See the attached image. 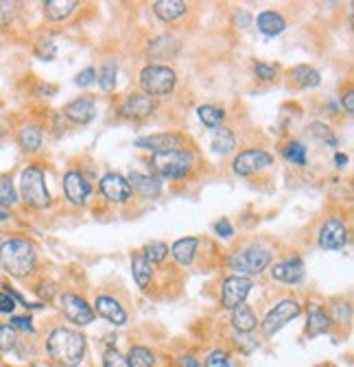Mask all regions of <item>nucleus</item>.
Returning a JSON list of instances; mask_svg holds the SVG:
<instances>
[{"instance_id": "obj_1", "label": "nucleus", "mask_w": 354, "mask_h": 367, "mask_svg": "<svg viewBox=\"0 0 354 367\" xmlns=\"http://www.w3.org/2000/svg\"><path fill=\"white\" fill-rule=\"evenodd\" d=\"M48 354L57 365L79 367L85 357V337L68 328H57L48 337Z\"/></svg>"}, {"instance_id": "obj_2", "label": "nucleus", "mask_w": 354, "mask_h": 367, "mask_svg": "<svg viewBox=\"0 0 354 367\" xmlns=\"http://www.w3.org/2000/svg\"><path fill=\"white\" fill-rule=\"evenodd\" d=\"M35 247L24 238H9L0 245V267L14 277L29 275L35 267Z\"/></svg>"}, {"instance_id": "obj_3", "label": "nucleus", "mask_w": 354, "mask_h": 367, "mask_svg": "<svg viewBox=\"0 0 354 367\" xmlns=\"http://www.w3.org/2000/svg\"><path fill=\"white\" fill-rule=\"evenodd\" d=\"M193 160L195 158L191 151L180 147V149L151 156V169L160 177H167V180H180V177L188 175V171L193 169Z\"/></svg>"}, {"instance_id": "obj_4", "label": "nucleus", "mask_w": 354, "mask_h": 367, "mask_svg": "<svg viewBox=\"0 0 354 367\" xmlns=\"http://www.w3.org/2000/svg\"><path fill=\"white\" fill-rule=\"evenodd\" d=\"M20 195L22 201L31 208H48L50 206V195L46 191V182H44V171L40 167H27L22 171L20 177Z\"/></svg>"}, {"instance_id": "obj_5", "label": "nucleus", "mask_w": 354, "mask_h": 367, "mask_svg": "<svg viewBox=\"0 0 354 367\" xmlns=\"http://www.w3.org/2000/svg\"><path fill=\"white\" fill-rule=\"evenodd\" d=\"M177 74L169 66H147L140 72V85L147 96H164L173 92Z\"/></svg>"}, {"instance_id": "obj_6", "label": "nucleus", "mask_w": 354, "mask_h": 367, "mask_svg": "<svg viewBox=\"0 0 354 367\" xmlns=\"http://www.w3.org/2000/svg\"><path fill=\"white\" fill-rule=\"evenodd\" d=\"M269 260H271V254L267 249L251 245V247H245L241 251H236L234 256H230L227 264H230V269L236 271V273L251 275V273H260L269 264Z\"/></svg>"}, {"instance_id": "obj_7", "label": "nucleus", "mask_w": 354, "mask_h": 367, "mask_svg": "<svg viewBox=\"0 0 354 367\" xmlns=\"http://www.w3.org/2000/svg\"><path fill=\"white\" fill-rule=\"evenodd\" d=\"M273 164V156L267 154V151H262V149H247L243 151V154H238L234 158V164H232V169L236 175H254V173H260L264 169H269Z\"/></svg>"}, {"instance_id": "obj_8", "label": "nucleus", "mask_w": 354, "mask_h": 367, "mask_svg": "<svg viewBox=\"0 0 354 367\" xmlns=\"http://www.w3.org/2000/svg\"><path fill=\"white\" fill-rule=\"evenodd\" d=\"M300 313H302V308H300V304H298V302H293V300H284V302H280L273 311L267 313V317H264V322H262V331H264V335L273 337L278 331H282V328H284L291 319H295Z\"/></svg>"}, {"instance_id": "obj_9", "label": "nucleus", "mask_w": 354, "mask_h": 367, "mask_svg": "<svg viewBox=\"0 0 354 367\" xmlns=\"http://www.w3.org/2000/svg\"><path fill=\"white\" fill-rule=\"evenodd\" d=\"M251 286H254V282H251L249 277H243V275L227 277V280L223 282V291H221L223 306L230 308V311L243 306V302L247 300Z\"/></svg>"}, {"instance_id": "obj_10", "label": "nucleus", "mask_w": 354, "mask_h": 367, "mask_svg": "<svg viewBox=\"0 0 354 367\" xmlns=\"http://www.w3.org/2000/svg\"><path fill=\"white\" fill-rule=\"evenodd\" d=\"M61 308H64V315L70 322L79 326H87L94 322V311L90 308V304L72 293L61 295Z\"/></svg>"}, {"instance_id": "obj_11", "label": "nucleus", "mask_w": 354, "mask_h": 367, "mask_svg": "<svg viewBox=\"0 0 354 367\" xmlns=\"http://www.w3.org/2000/svg\"><path fill=\"white\" fill-rule=\"evenodd\" d=\"M64 191H66V197L70 199V204L83 206L87 201V197H90V193H92V186L81 173L70 171L64 177Z\"/></svg>"}, {"instance_id": "obj_12", "label": "nucleus", "mask_w": 354, "mask_h": 367, "mask_svg": "<svg viewBox=\"0 0 354 367\" xmlns=\"http://www.w3.org/2000/svg\"><path fill=\"white\" fill-rule=\"evenodd\" d=\"M156 107H158V101L154 96H147L145 92H138V94L127 96V101L123 103L121 112H123V116H127V118H147L156 112Z\"/></svg>"}, {"instance_id": "obj_13", "label": "nucleus", "mask_w": 354, "mask_h": 367, "mask_svg": "<svg viewBox=\"0 0 354 367\" xmlns=\"http://www.w3.org/2000/svg\"><path fill=\"white\" fill-rule=\"evenodd\" d=\"M348 240L346 223L341 219H328L320 232V245L324 249H341Z\"/></svg>"}, {"instance_id": "obj_14", "label": "nucleus", "mask_w": 354, "mask_h": 367, "mask_svg": "<svg viewBox=\"0 0 354 367\" xmlns=\"http://www.w3.org/2000/svg\"><path fill=\"white\" fill-rule=\"evenodd\" d=\"M101 193H103L110 201H127L132 197V186L118 173H107L103 180H101Z\"/></svg>"}, {"instance_id": "obj_15", "label": "nucleus", "mask_w": 354, "mask_h": 367, "mask_svg": "<svg viewBox=\"0 0 354 367\" xmlns=\"http://www.w3.org/2000/svg\"><path fill=\"white\" fill-rule=\"evenodd\" d=\"M136 147L140 149H149L154 154H164V151H173L182 147V138L177 134H154L149 138H140L136 140Z\"/></svg>"}, {"instance_id": "obj_16", "label": "nucleus", "mask_w": 354, "mask_h": 367, "mask_svg": "<svg viewBox=\"0 0 354 367\" xmlns=\"http://www.w3.org/2000/svg\"><path fill=\"white\" fill-rule=\"evenodd\" d=\"M273 280L284 282V284H298L304 277V264L300 258H291L287 262H278L271 269Z\"/></svg>"}, {"instance_id": "obj_17", "label": "nucleus", "mask_w": 354, "mask_h": 367, "mask_svg": "<svg viewBox=\"0 0 354 367\" xmlns=\"http://www.w3.org/2000/svg\"><path fill=\"white\" fill-rule=\"evenodd\" d=\"M64 114H66V116H68L72 123L87 125V123L94 118V114H96L94 101L87 98V96H81V98H77V101H72V103H68L66 109H64Z\"/></svg>"}, {"instance_id": "obj_18", "label": "nucleus", "mask_w": 354, "mask_h": 367, "mask_svg": "<svg viewBox=\"0 0 354 367\" xmlns=\"http://www.w3.org/2000/svg\"><path fill=\"white\" fill-rule=\"evenodd\" d=\"M96 313L101 315V317H105L107 322H112L114 326H123L125 322H127V313H125V308L116 300L105 297V295L96 297Z\"/></svg>"}, {"instance_id": "obj_19", "label": "nucleus", "mask_w": 354, "mask_h": 367, "mask_svg": "<svg viewBox=\"0 0 354 367\" xmlns=\"http://www.w3.org/2000/svg\"><path fill=\"white\" fill-rule=\"evenodd\" d=\"M129 186H134V191L140 193L147 199H156L162 191L160 180H156V177H151V175H143V173H132Z\"/></svg>"}, {"instance_id": "obj_20", "label": "nucleus", "mask_w": 354, "mask_h": 367, "mask_svg": "<svg viewBox=\"0 0 354 367\" xmlns=\"http://www.w3.org/2000/svg\"><path fill=\"white\" fill-rule=\"evenodd\" d=\"M256 24H258L260 33L267 37H275L287 29L284 18L280 14H275V11H262V14H258Z\"/></svg>"}, {"instance_id": "obj_21", "label": "nucleus", "mask_w": 354, "mask_h": 367, "mask_svg": "<svg viewBox=\"0 0 354 367\" xmlns=\"http://www.w3.org/2000/svg\"><path fill=\"white\" fill-rule=\"evenodd\" d=\"M177 50H180V42H177L173 35H162V37H158V40H154L149 44V55L154 59L175 57Z\"/></svg>"}, {"instance_id": "obj_22", "label": "nucleus", "mask_w": 354, "mask_h": 367, "mask_svg": "<svg viewBox=\"0 0 354 367\" xmlns=\"http://www.w3.org/2000/svg\"><path fill=\"white\" fill-rule=\"evenodd\" d=\"M154 11L158 18L167 20V22H175L186 14L188 7L184 3H180V0H160V3L154 5Z\"/></svg>"}, {"instance_id": "obj_23", "label": "nucleus", "mask_w": 354, "mask_h": 367, "mask_svg": "<svg viewBox=\"0 0 354 367\" xmlns=\"http://www.w3.org/2000/svg\"><path fill=\"white\" fill-rule=\"evenodd\" d=\"M289 79L300 87H317L322 83V74L311 66H298L289 72Z\"/></svg>"}, {"instance_id": "obj_24", "label": "nucleus", "mask_w": 354, "mask_h": 367, "mask_svg": "<svg viewBox=\"0 0 354 367\" xmlns=\"http://www.w3.org/2000/svg\"><path fill=\"white\" fill-rule=\"evenodd\" d=\"M132 271H134L136 284L140 289H145L151 282V277H154V264L145 258V254H136L132 258Z\"/></svg>"}, {"instance_id": "obj_25", "label": "nucleus", "mask_w": 354, "mask_h": 367, "mask_svg": "<svg viewBox=\"0 0 354 367\" xmlns=\"http://www.w3.org/2000/svg\"><path fill=\"white\" fill-rule=\"evenodd\" d=\"M232 326L236 328L238 333L249 335V333L258 326V319H256V315L251 313V308H247V306H238V308L232 311Z\"/></svg>"}, {"instance_id": "obj_26", "label": "nucleus", "mask_w": 354, "mask_h": 367, "mask_svg": "<svg viewBox=\"0 0 354 367\" xmlns=\"http://www.w3.org/2000/svg\"><path fill=\"white\" fill-rule=\"evenodd\" d=\"M195 249H197V238H193V236L180 238V240H175V245H173V258L186 267V264L193 262Z\"/></svg>"}, {"instance_id": "obj_27", "label": "nucleus", "mask_w": 354, "mask_h": 367, "mask_svg": "<svg viewBox=\"0 0 354 367\" xmlns=\"http://www.w3.org/2000/svg\"><path fill=\"white\" fill-rule=\"evenodd\" d=\"M74 7H77V3H74V0H48V3L44 5V11H46V18L48 20L59 22V20L68 18L72 11H74Z\"/></svg>"}, {"instance_id": "obj_28", "label": "nucleus", "mask_w": 354, "mask_h": 367, "mask_svg": "<svg viewBox=\"0 0 354 367\" xmlns=\"http://www.w3.org/2000/svg\"><path fill=\"white\" fill-rule=\"evenodd\" d=\"M234 145H236L234 134H232L230 129L221 127V129L214 132V136H212V145H210V147H212L214 154L227 156V154H232V151H234Z\"/></svg>"}, {"instance_id": "obj_29", "label": "nucleus", "mask_w": 354, "mask_h": 367, "mask_svg": "<svg viewBox=\"0 0 354 367\" xmlns=\"http://www.w3.org/2000/svg\"><path fill=\"white\" fill-rule=\"evenodd\" d=\"M328 328H331V317H328L320 306H313L309 313V335L311 337L324 335Z\"/></svg>"}, {"instance_id": "obj_30", "label": "nucleus", "mask_w": 354, "mask_h": 367, "mask_svg": "<svg viewBox=\"0 0 354 367\" xmlns=\"http://www.w3.org/2000/svg\"><path fill=\"white\" fill-rule=\"evenodd\" d=\"M18 138H20L22 149L29 151V154H33V151H37V149H40V145H42V129L29 125V127H22L20 129Z\"/></svg>"}, {"instance_id": "obj_31", "label": "nucleus", "mask_w": 354, "mask_h": 367, "mask_svg": "<svg viewBox=\"0 0 354 367\" xmlns=\"http://www.w3.org/2000/svg\"><path fill=\"white\" fill-rule=\"evenodd\" d=\"M197 114H199V120L204 123L206 127H212V129H217L225 118V112L221 107H214V105H201L197 109Z\"/></svg>"}, {"instance_id": "obj_32", "label": "nucleus", "mask_w": 354, "mask_h": 367, "mask_svg": "<svg viewBox=\"0 0 354 367\" xmlns=\"http://www.w3.org/2000/svg\"><path fill=\"white\" fill-rule=\"evenodd\" d=\"M127 365L129 367H154L156 365V357H154V352H151V350L136 346V348L129 350Z\"/></svg>"}, {"instance_id": "obj_33", "label": "nucleus", "mask_w": 354, "mask_h": 367, "mask_svg": "<svg viewBox=\"0 0 354 367\" xmlns=\"http://www.w3.org/2000/svg\"><path fill=\"white\" fill-rule=\"evenodd\" d=\"M116 77H118V66L116 64H105L98 72V83L105 92H112L116 87Z\"/></svg>"}, {"instance_id": "obj_34", "label": "nucleus", "mask_w": 354, "mask_h": 367, "mask_svg": "<svg viewBox=\"0 0 354 367\" xmlns=\"http://www.w3.org/2000/svg\"><path fill=\"white\" fill-rule=\"evenodd\" d=\"M143 254L151 264H160V262H164V258L169 256V247L164 243H149Z\"/></svg>"}, {"instance_id": "obj_35", "label": "nucleus", "mask_w": 354, "mask_h": 367, "mask_svg": "<svg viewBox=\"0 0 354 367\" xmlns=\"http://www.w3.org/2000/svg\"><path fill=\"white\" fill-rule=\"evenodd\" d=\"M284 158H287L289 162L298 164V167H304V164H306V149H304V145L289 143V145L284 147Z\"/></svg>"}, {"instance_id": "obj_36", "label": "nucleus", "mask_w": 354, "mask_h": 367, "mask_svg": "<svg viewBox=\"0 0 354 367\" xmlns=\"http://www.w3.org/2000/svg\"><path fill=\"white\" fill-rule=\"evenodd\" d=\"M16 204V191L11 184V177L0 175V206H14Z\"/></svg>"}, {"instance_id": "obj_37", "label": "nucleus", "mask_w": 354, "mask_h": 367, "mask_svg": "<svg viewBox=\"0 0 354 367\" xmlns=\"http://www.w3.org/2000/svg\"><path fill=\"white\" fill-rule=\"evenodd\" d=\"M206 367H234V363L225 350H214L206 359Z\"/></svg>"}, {"instance_id": "obj_38", "label": "nucleus", "mask_w": 354, "mask_h": 367, "mask_svg": "<svg viewBox=\"0 0 354 367\" xmlns=\"http://www.w3.org/2000/svg\"><path fill=\"white\" fill-rule=\"evenodd\" d=\"M16 346V333L7 324H0V350H11Z\"/></svg>"}, {"instance_id": "obj_39", "label": "nucleus", "mask_w": 354, "mask_h": 367, "mask_svg": "<svg viewBox=\"0 0 354 367\" xmlns=\"http://www.w3.org/2000/svg\"><path fill=\"white\" fill-rule=\"evenodd\" d=\"M103 365H105V367H129V365H127V359H123V354H121L118 350H114V348L105 350V354H103Z\"/></svg>"}, {"instance_id": "obj_40", "label": "nucleus", "mask_w": 354, "mask_h": 367, "mask_svg": "<svg viewBox=\"0 0 354 367\" xmlns=\"http://www.w3.org/2000/svg\"><path fill=\"white\" fill-rule=\"evenodd\" d=\"M18 5L16 3H0V27H9L16 18Z\"/></svg>"}, {"instance_id": "obj_41", "label": "nucleus", "mask_w": 354, "mask_h": 367, "mask_svg": "<svg viewBox=\"0 0 354 367\" xmlns=\"http://www.w3.org/2000/svg\"><path fill=\"white\" fill-rule=\"evenodd\" d=\"M254 72H256V77L262 79V81H273L275 74H278V70H275L271 64H264V61H256V64H254Z\"/></svg>"}, {"instance_id": "obj_42", "label": "nucleus", "mask_w": 354, "mask_h": 367, "mask_svg": "<svg viewBox=\"0 0 354 367\" xmlns=\"http://www.w3.org/2000/svg\"><path fill=\"white\" fill-rule=\"evenodd\" d=\"M92 81H96V70L94 68H85L81 70L77 77H74V83H77L79 87H87L92 85Z\"/></svg>"}, {"instance_id": "obj_43", "label": "nucleus", "mask_w": 354, "mask_h": 367, "mask_svg": "<svg viewBox=\"0 0 354 367\" xmlns=\"http://www.w3.org/2000/svg\"><path fill=\"white\" fill-rule=\"evenodd\" d=\"M37 55H40L42 59H53L57 55V48L53 42H42L40 46H37Z\"/></svg>"}, {"instance_id": "obj_44", "label": "nucleus", "mask_w": 354, "mask_h": 367, "mask_svg": "<svg viewBox=\"0 0 354 367\" xmlns=\"http://www.w3.org/2000/svg\"><path fill=\"white\" fill-rule=\"evenodd\" d=\"M333 313H335V319L339 324H344V322L350 319V306H348V304H335Z\"/></svg>"}, {"instance_id": "obj_45", "label": "nucleus", "mask_w": 354, "mask_h": 367, "mask_svg": "<svg viewBox=\"0 0 354 367\" xmlns=\"http://www.w3.org/2000/svg\"><path fill=\"white\" fill-rule=\"evenodd\" d=\"M14 308H16L14 295H9V293H0V313H14Z\"/></svg>"}, {"instance_id": "obj_46", "label": "nucleus", "mask_w": 354, "mask_h": 367, "mask_svg": "<svg viewBox=\"0 0 354 367\" xmlns=\"http://www.w3.org/2000/svg\"><path fill=\"white\" fill-rule=\"evenodd\" d=\"M214 230H217V232L221 234V238H230V236L234 234V230H232L230 221H225V219H221L217 225H214Z\"/></svg>"}, {"instance_id": "obj_47", "label": "nucleus", "mask_w": 354, "mask_h": 367, "mask_svg": "<svg viewBox=\"0 0 354 367\" xmlns=\"http://www.w3.org/2000/svg\"><path fill=\"white\" fill-rule=\"evenodd\" d=\"M11 328H20V331H33V326H31V319H27V317H14V319H11V324H9Z\"/></svg>"}, {"instance_id": "obj_48", "label": "nucleus", "mask_w": 354, "mask_h": 367, "mask_svg": "<svg viewBox=\"0 0 354 367\" xmlns=\"http://www.w3.org/2000/svg\"><path fill=\"white\" fill-rule=\"evenodd\" d=\"M180 367H201V363L193 357H182L180 359Z\"/></svg>"}, {"instance_id": "obj_49", "label": "nucleus", "mask_w": 354, "mask_h": 367, "mask_svg": "<svg viewBox=\"0 0 354 367\" xmlns=\"http://www.w3.org/2000/svg\"><path fill=\"white\" fill-rule=\"evenodd\" d=\"M344 105H346V112H348V114L354 112V94H352V92H348V94L344 96Z\"/></svg>"}, {"instance_id": "obj_50", "label": "nucleus", "mask_w": 354, "mask_h": 367, "mask_svg": "<svg viewBox=\"0 0 354 367\" xmlns=\"http://www.w3.org/2000/svg\"><path fill=\"white\" fill-rule=\"evenodd\" d=\"M238 24H241V27H247V24H249V14H247V11H241V20H236Z\"/></svg>"}, {"instance_id": "obj_51", "label": "nucleus", "mask_w": 354, "mask_h": 367, "mask_svg": "<svg viewBox=\"0 0 354 367\" xmlns=\"http://www.w3.org/2000/svg\"><path fill=\"white\" fill-rule=\"evenodd\" d=\"M335 162H337V167H344V164L348 162V158H346V156H341V154H337Z\"/></svg>"}, {"instance_id": "obj_52", "label": "nucleus", "mask_w": 354, "mask_h": 367, "mask_svg": "<svg viewBox=\"0 0 354 367\" xmlns=\"http://www.w3.org/2000/svg\"><path fill=\"white\" fill-rule=\"evenodd\" d=\"M5 217H7V214H5V212H0V221H3Z\"/></svg>"}, {"instance_id": "obj_53", "label": "nucleus", "mask_w": 354, "mask_h": 367, "mask_svg": "<svg viewBox=\"0 0 354 367\" xmlns=\"http://www.w3.org/2000/svg\"><path fill=\"white\" fill-rule=\"evenodd\" d=\"M35 367H44V365H35Z\"/></svg>"}]
</instances>
